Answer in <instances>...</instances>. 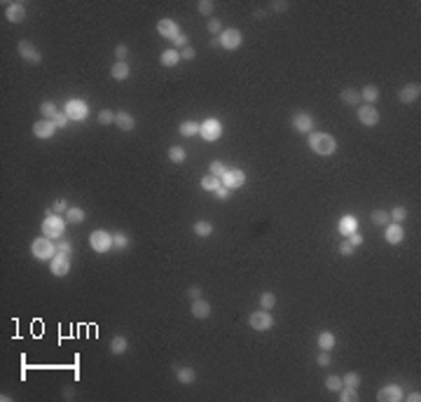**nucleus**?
I'll return each mask as SVG.
<instances>
[{"instance_id": "obj_54", "label": "nucleus", "mask_w": 421, "mask_h": 402, "mask_svg": "<svg viewBox=\"0 0 421 402\" xmlns=\"http://www.w3.org/2000/svg\"><path fill=\"white\" fill-rule=\"evenodd\" d=\"M54 124L59 126V129H66V126H68V115H66V112H59V115L54 117Z\"/></svg>"}, {"instance_id": "obj_36", "label": "nucleus", "mask_w": 421, "mask_h": 402, "mask_svg": "<svg viewBox=\"0 0 421 402\" xmlns=\"http://www.w3.org/2000/svg\"><path fill=\"white\" fill-rule=\"evenodd\" d=\"M337 393H340V400H342V402H356V400H358V388H349V386H342Z\"/></svg>"}, {"instance_id": "obj_23", "label": "nucleus", "mask_w": 421, "mask_h": 402, "mask_svg": "<svg viewBox=\"0 0 421 402\" xmlns=\"http://www.w3.org/2000/svg\"><path fill=\"white\" fill-rule=\"evenodd\" d=\"M110 75H113V80L122 82L131 75V68H129V63L126 61H115L113 63V68H110Z\"/></svg>"}, {"instance_id": "obj_24", "label": "nucleus", "mask_w": 421, "mask_h": 402, "mask_svg": "<svg viewBox=\"0 0 421 402\" xmlns=\"http://www.w3.org/2000/svg\"><path fill=\"white\" fill-rule=\"evenodd\" d=\"M342 101L346 103V106H360V89H356V87H344V89L340 91Z\"/></svg>"}, {"instance_id": "obj_11", "label": "nucleus", "mask_w": 421, "mask_h": 402, "mask_svg": "<svg viewBox=\"0 0 421 402\" xmlns=\"http://www.w3.org/2000/svg\"><path fill=\"white\" fill-rule=\"evenodd\" d=\"M314 126H316V122L309 112H295L293 115V129H295L297 134H311Z\"/></svg>"}, {"instance_id": "obj_30", "label": "nucleus", "mask_w": 421, "mask_h": 402, "mask_svg": "<svg viewBox=\"0 0 421 402\" xmlns=\"http://www.w3.org/2000/svg\"><path fill=\"white\" fill-rule=\"evenodd\" d=\"M178 134H180V136H185V138H192V136H197V134H199V124L194 122V119H185V122H180Z\"/></svg>"}, {"instance_id": "obj_53", "label": "nucleus", "mask_w": 421, "mask_h": 402, "mask_svg": "<svg viewBox=\"0 0 421 402\" xmlns=\"http://www.w3.org/2000/svg\"><path fill=\"white\" fill-rule=\"evenodd\" d=\"M126 54H129V47H126V45H117L115 47V59H117V61H124Z\"/></svg>"}, {"instance_id": "obj_46", "label": "nucleus", "mask_w": 421, "mask_h": 402, "mask_svg": "<svg viewBox=\"0 0 421 402\" xmlns=\"http://www.w3.org/2000/svg\"><path fill=\"white\" fill-rule=\"evenodd\" d=\"M99 122L103 126L115 124V112H113V110H101V112H99Z\"/></svg>"}, {"instance_id": "obj_45", "label": "nucleus", "mask_w": 421, "mask_h": 402, "mask_svg": "<svg viewBox=\"0 0 421 402\" xmlns=\"http://www.w3.org/2000/svg\"><path fill=\"white\" fill-rule=\"evenodd\" d=\"M197 9L201 12V14H206V17H211L215 9V2H211V0H199L197 2Z\"/></svg>"}, {"instance_id": "obj_55", "label": "nucleus", "mask_w": 421, "mask_h": 402, "mask_svg": "<svg viewBox=\"0 0 421 402\" xmlns=\"http://www.w3.org/2000/svg\"><path fill=\"white\" fill-rule=\"evenodd\" d=\"M230 192H232V189H227L225 185H220V187L215 189V197L220 199V201H227V199H230Z\"/></svg>"}, {"instance_id": "obj_49", "label": "nucleus", "mask_w": 421, "mask_h": 402, "mask_svg": "<svg viewBox=\"0 0 421 402\" xmlns=\"http://www.w3.org/2000/svg\"><path fill=\"white\" fill-rule=\"evenodd\" d=\"M197 56V52H194V47H185V49H180V61H192Z\"/></svg>"}, {"instance_id": "obj_15", "label": "nucleus", "mask_w": 421, "mask_h": 402, "mask_svg": "<svg viewBox=\"0 0 421 402\" xmlns=\"http://www.w3.org/2000/svg\"><path fill=\"white\" fill-rule=\"evenodd\" d=\"M358 119H360V124L363 126H375V124H379V110H377L375 106H360L358 108Z\"/></svg>"}, {"instance_id": "obj_33", "label": "nucleus", "mask_w": 421, "mask_h": 402, "mask_svg": "<svg viewBox=\"0 0 421 402\" xmlns=\"http://www.w3.org/2000/svg\"><path fill=\"white\" fill-rule=\"evenodd\" d=\"M40 112H42V119H54L61 110H59V106H56L54 101H45V103L40 106Z\"/></svg>"}, {"instance_id": "obj_10", "label": "nucleus", "mask_w": 421, "mask_h": 402, "mask_svg": "<svg viewBox=\"0 0 421 402\" xmlns=\"http://www.w3.org/2000/svg\"><path fill=\"white\" fill-rule=\"evenodd\" d=\"M49 271H52L54 276H68V271H71V257L68 255H63V253H56L52 259H49Z\"/></svg>"}, {"instance_id": "obj_18", "label": "nucleus", "mask_w": 421, "mask_h": 402, "mask_svg": "<svg viewBox=\"0 0 421 402\" xmlns=\"http://www.w3.org/2000/svg\"><path fill=\"white\" fill-rule=\"evenodd\" d=\"M115 126L119 131H134L136 129V117L126 110H117L115 112Z\"/></svg>"}, {"instance_id": "obj_27", "label": "nucleus", "mask_w": 421, "mask_h": 402, "mask_svg": "<svg viewBox=\"0 0 421 402\" xmlns=\"http://www.w3.org/2000/svg\"><path fill=\"white\" fill-rule=\"evenodd\" d=\"M126 351H129V341H126V337L117 334V337L110 339V353H115V356H124Z\"/></svg>"}, {"instance_id": "obj_2", "label": "nucleus", "mask_w": 421, "mask_h": 402, "mask_svg": "<svg viewBox=\"0 0 421 402\" xmlns=\"http://www.w3.org/2000/svg\"><path fill=\"white\" fill-rule=\"evenodd\" d=\"M66 224H68V220L63 215L52 213V208H49L47 211V218L42 220V234H45L47 239H61L63 234H66Z\"/></svg>"}, {"instance_id": "obj_40", "label": "nucleus", "mask_w": 421, "mask_h": 402, "mask_svg": "<svg viewBox=\"0 0 421 402\" xmlns=\"http://www.w3.org/2000/svg\"><path fill=\"white\" fill-rule=\"evenodd\" d=\"M206 28H208V33H211L213 37H218V36H220V33L225 31V28H223V21H220V19H215V17L208 19V26H206Z\"/></svg>"}, {"instance_id": "obj_4", "label": "nucleus", "mask_w": 421, "mask_h": 402, "mask_svg": "<svg viewBox=\"0 0 421 402\" xmlns=\"http://www.w3.org/2000/svg\"><path fill=\"white\" fill-rule=\"evenodd\" d=\"M89 246L94 253H99V255H103V253H108L113 246H115V241H113V234L106 232V229H94V232L89 234Z\"/></svg>"}, {"instance_id": "obj_61", "label": "nucleus", "mask_w": 421, "mask_h": 402, "mask_svg": "<svg viewBox=\"0 0 421 402\" xmlns=\"http://www.w3.org/2000/svg\"><path fill=\"white\" fill-rule=\"evenodd\" d=\"M211 47H220V37H213L211 40Z\"/></svg>"}, {"instance_id": "obj_43", "label": "nucleus", "mask_w": 421, "mask_h": 402, "mask_svg": "<svg viewBox=\"0 0 421 402\" xmlns=\"http://www.w3.org/2000/svg\"><path fill=\"white\" fill-rule=\"evenodd\" d=\"M113 241H115L117 251H124L126 246H129V234H124V232H117V234H113Z\"/></svg>"}, {"instance_id": "obj_60", "label": "nucleus", "mask_w": 421, "mask_h": 402, "mask_svg": "<svg viewBox=\"0 0 421 402\" xmlns=\"http://www.w3.org/2000/svg\"><path fill=\"white\" fill-rule=\"evenodd\" d=\"M63 398H66V400H73V398H75V391H73V388H66V391H63Z\"/></svg>"}, {"instance_id": "obj_20", "label": "nucleus", "mask_w": 421, "mask_h": 402, "mask_svg": "<svg viewBox=\"0 0 421 402\" xmlns=\"http://www.w3.org/2000/svg\"><path fill=\"white\" fill-rule=\"evenodd\" d=\"M403 239H405L403 224H398V222H388V224H386V241L391 243V246L403 243Z\"/></svg>"}, {"instance_id": "obj_38", "label": "nucleus", "mask_w": 421, "mask_h": 402, "mask_svg": "<svg viewBox=\"0 0 421 402\" xmlns=\"http://www.w3.org/2000/svg\"><path fill=\"white\" fill-rule=\"evenodd\" d=\"M274 306H276V295H274V292H262L260 295V309H267V311H271V309H274Z\"/></svg>"}, {"instance_id": "obj_44", "label": "nucleus", "mask_w": 421, "mask_h": 402, "mask_svg": "<svg viewBox=\"0 0 421 402\" xmlns=\"http://www.w3.org/2000/svg\"><path fill=\"white\" fill-rule=\"evenodd\" d=\"M388 215H391V220H393V222L400 224L405 218H407V208H405V206H395V208H393V211H391Z\"/></svg>"}, {"instance_id": "obj_28", "label": "nucleus", "mask_w": 421, "mask_h": 402, "mask_svg": "<svg viewBox=\"0 0 421 402\" xmlns=\"http://www.w3.org/2000/svg\"><path fill=\"white\" fill-rule=\"evenodd\" d=\"M316 344H318V349H321V351H332V349H335V344H337V339H335V334H332V332L323 330L321 334H318Z\"/></svg>"}, {"instance_id": "obj_29", "label": "nucleus", "mask_w": 421, "mask_h": 402, "mask_svg": "<svg viewBox=\"0 0 421 402\" xmlns=\"http://www.w3.org/2000/svg\"><path fill=\"white\" fill-rule=\"evenodd\" d=\"M360 99L365 101L368 106H372V103L379 99V87H377V84H365V87L360 89Z\"/></svg>"}, {"instance_id": "obj_12", "label": "nucleus", "mask_w": 421, "mask_h": 402, "mask_svg": "<svg viewBox=\"0 0 421 402\" xmlns=\"http://www.w3.org/2000/svg\"><path fill=\"white\" fill-rule=\"evenodd\" d=\"M246 183V173L241 169H227V173L223 176V185L227 189H239Z\"/></svg>"}, {"instance_id": "obj_52", "label": "nucleus", "mask_w": 421, "mask_h": 402, "mask_svg": "<svg viewBox=\"0 0 421 402\" xmlns=\"http://www.w3.org/2000/svg\"><path fill=\"white\" fill-rule=\"evenodd\" d=\"M353 251H356V248H353V246H351L349 241H342V246H340V255H344V257H351V255H353Z\"/></svg>"}, {"instance_id": "obj_39", "label": "nucleus", "mask_w": 421, "mask_h": 402, "mask_svg": "<svg viewBox=\"0 0 421 402\" xmlns=\"http://www.w3.org/2000/svg\"><path fill=\"white\" fill-rule=\"evenodd\" d=\"M342 384L349 386V388H358L360 386V374H356V372H346V374L342 376Z\"/></svg>"}, {"instance_id": "obj_5", "label": "nucleus", "mask_w": 421, "mask_h": 402, "mask_svg": "<svg viewBox=\"0 0 421 402\" xmlns=\"http://www.w3.org/2000/svg\"><path fill=\"white\" fill-rule=\"evenodd\" d=\"M199 134H201V138H204L206 143L218 141V138L223 136V124H220V119H215V117L204 119V122L199 124Z\"/></svg>"}, {"instance_id": "obj_34", "label": "nucleus", "mask_w": 421, "mask_h": 402, "mask_svg": "<svg viewBox=\"0 0 421 402\" xmlns=\"http://www.w3.org/2000/svg\"><path fill=\"white\" fill-rule=\"evenodd\" d=\"M169 159L173 161V164H183V161L188 159V152H185V147H180V145H171L169 147Z\"/></svg>"}, {"instance_id": "obj_14", "label": "nucleus", "mask_w": 421, "mask_h": 402, "mask_svg": "<svg viewBox=\"0 0 421 402\" xmlns=\"http://www.w3.org/2000/svg\"><path fill=\"white\" fill-rule=\"evenodd\" d=\"M56 129H59V126L54 124V119H38L36 124H33V136L45 141V138H52V136L56 134Z\"/></svg>"}, {"instance_id": "obj_50", "label": "nucleus", "mask_w": 421, "mask_h": 402, "mask_svg": "<svg viewBox=\"0 0 421 402\" xmlns=\"http://www.w3.org/2000/svg\"><path fill=\"white\" fill-rule=\"evenodd\" d=\"M56 248H59V253H63V255H68V257L73 255V243L68 241V239H61V243H59Z\"/></svg>"}, {"instance_id": "obj_42", "label": "nucleus", "mask_w": 421, "mask_h": 402, "mask_svg": "<svg viewBox=\"0 0 421 402\" xmlns=\"http://www.w3.org/2000/svg\"><path fill=\"white\" fill-rule=\"evenodd\" d=\"M225 173H227V166H225L223 161H218V159L211 161V176H215V178H220V180H223Z\"/></svg>"}, {"instance_id": "obj_48", "label": "nucleus", "mask_w": 421, "mask_h": 402, "mask_svg": "<svg viewBox=\"0 0 421 402\" xmlns=\"http://www.w3.org/2000/svg\"><path fill=\"white\" fill-rule=\"evenodd\" d=\"M332 358H330V351H321L318 356H316V365L318 367H330Z\"/></svg>"}, {"instance_id": "obj_13", "label": "nucleus", "mask_w": 421, "mask_h": 402, "mask_svg": "<svg viewBox=\"0 0 421 402\" xmlns=\"http://www.w3.org/2000/svg\"><path fill=\"white\" fill-rule=\"evenodd\" d=\"M405 395H403V388L398 384H386L379 393H377V400L382 402H400Z\"/></svg>"}, {"instance_id": "obj_26", "label": "nucleus", "mask_w": 421, "mask_h": 402, "mask_svg": "<svg viewBox=\"0 0 421 402\" xmlns=\"http://www.w3.org/2000/svg\"><path fill=\"white\" fill-rule=\"evenodd\" d=\"M176 379H178L180 384H194V381H197V372H194V369H192V367H176Z\"/></svg>"}, {"instance_id": "obj_47", "label": "nucleus", "mask_w": 421, "mask_h": 402, "mask_svg": "<svg viewBox=\"0 0 421 402\" xmlns=\"http://www.w3.org/2000/svg\"><path fill=\"white\" fill-rule=\"evenodd\" d=\"M71 206H68V201L66 199H56L52 204V213H56V215H66V211H68Z\"/></svg>"}, {"instance_id": "obj_21", "label": "nucleus", "mask_w": 421, "mask_h": 402, "mask_svg": "<svg viewBox=\"0 0 421 402\" xmlns=\"http://www.w3.org/2000/svg\"><path fill=\"white\" fill-rule=\"evenodd\" d=\"M190 313L194 316V318H199V321H204V318H208L211 316V302H206V299H192V306H190Z\"/></svg>"}, {"instance_id": "obj_37", "label": "nucleus", "mask_w": 421, "mask_h": 402, "mask_svg": "<svg viewBox=\"0 0 421 402\" xmlns=\"http://www.w3.org/2000/svg\"><path fill=\"white\" fill-rule=\"evenodd\" d=\"M370 220H372V224H377V227H386V224L391 222V215L386 213V211H372Z\"/></svg>"}, {"instance_id": "obj_32", "label": "nucleus", "mask_w": 421, "mask_h": 402, "mask_svg": "<svg viewBox=\"0 0 421 402\" xmlns=\"http://www.w3.org/2000/svg\"><path fill=\"white\" fill-rule=\"evenodd\" d=\"M68 222H73V224H82L84 222V211H82L80 206H71L68 211H66V215H63Z\"/></svg>"}, {"instance_id": "obj_16", "label": "nucleus", "mask_w": 421, "mask_h": 402, "mask_svg": "<svg viewBox=\"0 0 421 402\" xmlns=\"http://www.w3.org/2000/svg\"><path fill=\"white\" fill-rule=\"evenodd\" d=\"M5 17H7L9 24H21L26 19V5L24 2H7Z\"/></svg>"}, {"instance_id": "obj_8", "label": "nucleus", "mask_w": 421, "mask_h": 402, "mask_svg": "<svg viewBox=\"0 0 421 402\" xmlns=\"http://www.w3.org/2000/svg\"><path fill=\"white\" fill-rule=\"evenodd\" d=\"M17 52H19V56L24 59V61H28V63H33V66H38V63H42V52L38 49L31 40H19V45H17Z\"/></svg>"}, {"instance_id": "obj_6", "label": "nucleus", "mask_w": 421, "mask_h": 402, "mask_svg": "<svg viewBox=\"0 0 421 402\" xmlns=\"http://www.w3.org/2000/svg\"><path fill=\"white\" fill-rule=\"evenodd\" d=\"M248 325H251L255 332H267V330L274 328V318H271V313H269L267 309H258V311L251 313Z\"/></svg>"}, {"instance_id": "obj_35", "label": "nucleus", "mask_w": 421, "mask_h": 402, "mask_svg": "<svg viewBox=\"0 0 421 402\" xmlns=\"http://www.w3.org/2000/svg\"><path fill=\"white\" fill-rule=\"evenodd\" d=\"M220 185H223V180L215 178V176H211V173L201 178V189H206V192H215V189L220 187Z\"/></svg>"}, {"instance_id": "obj_56", "label": "nucleus", "mask_w": 421, "mask_h": 402, "mask_svg": "<svg viewBox=\"0 0 421 402\" xmlns=\"http://www.w3.org/2000/svg\"><path fill=\"white\" fill-rule=\"evenodd\" d=\"M346 241H349L353 248H358V246H363V236H360L358 232H353V234H349V239H346Z\"/></svg>"}, {"instance_id": "obj_19", "label": "nucleus", "mask_w": 421, "mask_h": 402, "mask_svg": "<svg viewBox=\"0 0 421 402\" xmlns=\"http://www.w3.org/2000/svg\"><path fill=\"white\" fill-rule=\"evenodd\" d=\"M421 96V84L419 82H407L400 89V103H414Z\"/></svg>"}, {"instance_id": "obj_25", "label": "nucleus", "mask_w": 421, "mask_h": 402, "mask_svg": "<svg viewBox=\"0 0 421 402\" xmlns=\"http://www.w3.org/2000/svg\"><path fill=\"white\" fill-rule=\"evenodd\" d=\"M159 63L161 66H166V68H176L180 63V52L178 49H164L159 56Z\"/></svg>"}, {"instance_id": "obj_22", "label": "nucleus", "mask_w": 421, "mask_h": 402, "mask_svg": "<svg viewBox=\"0 0 421 402\" xmlns=\"http://www.w3.org/2000/svg\"><path fill=\"white\" fill-rule=\"evenodd\" d=\"M337 229H340L342 236H349V234L358 232V220H356V215H342Z\"/></svg>"}, {"instance_id": "obj_41", "label": "nucleus", "mask_w": 421, "mask_h": 402, "mask_svg": "<svg viewBox=\"0 0 421 402\" xmlns=\"http://www.w3.org/2000/svg\"><path fill=\"white\" fill-rule=\"evenodd\" d=\"M342 386H344L342 384V376H337V374H330L328 379H325V388H328V391H335V393H337Z\"/></svg>"}, {"instance_id": "obj_3", "label": "nucleus", "mask_w": 421, "mask_h": 402, "mask_svg": "<svg viewBox=\"0 0 421 402\" xmlns=\"http://www.w3.org/2000/svg\"><path fill=\"white\" fill-rule=\"evenodd\" d=\"M31 253H33V257L36 259H52L56 253H59V248L54 246L52 239H47L45 234L42 236H38V239H33V243H31Z\"/></svg>"}, {"instance_id": "obj_59", "label": "nucleus", "mask_w": 421, "mask_h": 402, "mask_svg": "<svg viewBox=\"0 0 421 402\" xmlns=\"http://www.w3.org/2000/svg\"><path fill=\"white\" fill-rule=\"evenodd\" d=\"M407 400H410V402H419L421 400V393H419V391H414V393L407 395Z\"/></svg>"}, {"instance_id": "obj_9", "label": "nucleus", "mask_w": 421, "mask_h": 402, "mask_svg": "<svg viewBox=\"0 0 421 402\" xmlns=\"http://www.w3.org/2000/svg\"><path fill=\"white\" fill-rule=\"evenodd\" d=\"M63 112L68 115V119H75V122H82V119H87L89 115V106L84 103L82 99H71L63 108Z\"/></svg>"}, {"instance_id": "obj_58", "label": "nucleus", "mask_w": 421, "mask_h": 402, "mask_svg": "<svg viewBox=\"0 0 421 402\" xmlns=\"http://www.w3.org/2000/svg\"><path fill=\"white\" fill-rule=\"evenodd\" d=\"M271 9H274V12H286L288 2H271Z\"/></svg>"}, {"instance_id": "obj_31", "label": "nucleus", "mask_w": 421, "mask_h": 402, "mask_svg": "<svg viewBox=\"0 0 421 402\" xmlns=\"http://www.w3.org/2000/svg\"><path fill=\"white\" fill-rule=\"evenodd\" d=\"M213 222H208V220H197L194 222V234H197L199 239H208L211 234H213Z\"/></svg>"}, {"instance_id": "obj_17", "label": "nucleus", "mask_w": 421, "mask_h": 402, "mask_svg": "<svg viewBox=\"0 0 421 402\" xmlns=\"http://www.w3.org/2000/svg\"><path fill=\"white\" fill-rule=\"evenodd\" d=\"M157 33L161 37H169V40H176L180 36V26L173 21V19H159V24H157Z\"/></svg>"}, {"instance_id": "obj_51", "label": "nucleus", "mask_w": 421, "mask_h": 402, "mask_svg": "<svg viewBox=\"0 0 421 402\" xmlns=\"http://www.w3.org/2000/svg\"><path fill=\"white\" fill-rule=\"evenodd\" d=\"M188 45H190V42H188V36H183V33H180V36L173 40V49H178V52H180V49H185Z\"/></svg>"}, {"instance_id": "obj_1", "label": "nucleus", "mask_w": 421, "mask_h": 402, "mask_svg": "<svg viewBox=\"0 0 421 402\" xmlns=\"http://www.w3.org/2000/svg\"><path fill=\"white\" fill-rule=\"evenodd\" d=\"M306 145L311 147V152L321 154V157H330L332 152L337 150V141L330 134H323V131H311L306 138Z\"/></svg>"}, {"instance_id": "obj_7", "label": "nucleus", "mask_w": 421, "mask_h": 402, "mask_svg": "<svg viewBox=\"0 0 421 402\" xmlns=\"http://www.w3.org/2000/svg\"><path fill=\"white\" fill-rule=\"evenodd\" d=\"M218 37H220V47L227 49V52H234V49H239L243 45V36L239 28H225Z\"/></svg>"}, {"instance_id": "obj_57", "label": "nucleus", "mask_w": 421, "mask_h": 402, "mask_svg": "<svg viewBox=\"0 0 421 402\" xmlns=\"http://www.w3.org/2000/svg\"><path fill=\"white\" fill-rule=\"evenodd\" d=\"M188 295H190V299H199V297H201V288H199V286H190L188 288Z\"/></svg>"}]
</instances>
